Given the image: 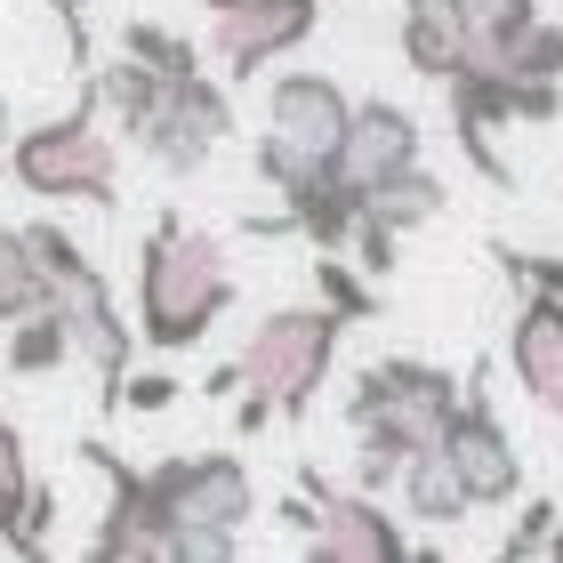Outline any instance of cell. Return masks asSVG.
<instances>
[{"instance_id":"23","label":"cell","mask_w":563,"mask_h":563,"mask_svg":"<svg viewBox=\"0 0 563 563\" xmlns=\"http://www.w3.org/2000/svg\"><path fill=\"white\" fill-rule=\"evenodd\" d=\"M555 523H563V507L531 499V507H523V523L507 531V548H499V555H540V548H555Z\"/></svg>"},{"instance_id":"25","label":"cell","mask_w":563,"mask_h":563,"mask_svg":"<svg viewBox=\"0 0 563 563\" xmlns=\"http://www.w3.org/2000/svg\"><path fill=\"white\" fill-rule=\"evenodd\" d=\"M507 274H523L531 290H563V258H516V250H499Z\"/></svg>"},{"instance_id":"18","label":"cell","mask_w":563,"mask_h":563,"mask_svg":"<svg viewBox=\"0 0 563 563\" xmlns=\"http://www.w3.org/2000/svg\"><path fill=\"white\" fill-rule=\"evenodd\" d=\"M33 467H24V443H16V427L0 419V540L33 555Z\"/></svg>"},{"instance_id":"3","label":"cell","mask_w":563,"mask_h":563,"mask_svg":"<svg viewBox=\"0 0 563 563\" xmlns=\"http://www.w3.org/2000/svg\"><path fill=\"white\" fill-rule=\"evenodd\" d=\"M339 339H346V314L330 298L266 314L250 330V346H242V411H234V427L258 434L266 419H306L314 395H322V378H330V363H339Z\"/></svg>"},{"instance_id":"22","label":"cell","mask_w":563,"mask_h":563,"mask_svg":"<svg viewBox=\"0 0 563 563\" xmlns=\"http://www.w3.org/2000/svg\"><path fill=\"white\" fill-rule=\"evenodd\" d=\"M314 290H322L330 306H339V314H346V322H363V314H371V306H378V298L363 290V282H354V274H346L339 258H330V250H322V258H314Z\"/></svg>"},{"instance_id":"12","label":"cell","mask_w":563,"mask_h":563,"mask_svg":"<svg viewBox=\"0 0 563 563\" xmlns=\"http://www.w3.org/2000/svg\"><path fill=\"white\" fill-rule=\"evenodd\" d=\"M451 467H459V483L475 492V507H507L523 492V451L507 443V427H499V411H492V395L467 378V395H459V419H451Z\"/></svg>"},{"instance_id":"15","label":"cell","mask_w":563,"mask_h":563,"mask_svg":"<svg viewBox=\"0 0 563 563\" xmlns=\"http://www.w3.org/2000/svg\"><path fill=\"white\" fill-rule=\"evenodd\" d=\"M65 354H81V339H73V322H65V306H33L24 322H9L0 363H9L16 378H41V371H57Z\"/></svg>"},{"instance_id":"6","label":"cell","mask_w":563,"mask_h":563,"mask_svg":"<svg viewBox=\"0 0 563 563\" xmlns=\"http://www.w3.org/2000/svg\"><path fill=\"white\" fill-rule=\"evenodd\" d=\"M459 395H467V387H451V371L411 363V354H387V363H371L363 378H354L346 419H354V427H387L395 443L419 459V451H443V443H451Z\"/></svg>"},{"instance_id":"28","label":"cell","mask_w":563,"mask_h":563,"mask_svg":"<svg viewBox=\"0 0 563 563\" xmlns=\"http://www.w3.org/2000/svg\"><path fill=\"white\" fill-rule=\"evenodd\" d=\"M548 555H563V523H555V548H548Z\"/></svg>"},{"instance_id":"4","label":"cell","mask_w":563,"mask_h":563,"mask_svg":"<svg viewBox=\"0 0 563 563\" xmlns=\"http://www.w3.org/2000/svg\"><path fill=\"white\" fill-rule=\"evenodd\" d=\"M9 177L41 201H89V210H113V186H121V153L113 137L97 130V113H57L41 130H24L9 145Z\"/></svg>"},{"instance_id":"9","label":"cell","mask_w":563,"mask_h":563,"mask_svg":"<svg viewBox=\"0 0 563 563\" xmlns=\"http://www.w3.org/2000/svg\"><path fill=\"white\" fill-rule=\"evenodd\" d=\"M201 24L225 81H258V65L290 57L322 24V0H201Z\"/></svg>"},{"instance_id":"17","label":"cell","mask_w":563,"mask_h":563,"mask_svg":"<svg viewBox=\"0 0 563 563\" xmlns=\"http://www.w3.org/2000/svg\"><path fill=\"white\" fill-rule=\"evenodd\" d=\"M33 306H57L48 298V266H41V250L24 225H0V330L24 322Z\"/></svg>"},{"instance_id":"11","label":"cell","mask_w":563,"mask_h":563,"mask_svg":"<svg viewBox=\"0 0 563 563\" xmlns=\"http://www.w3.org/2000/svg\"><path fill=\"white\" fill-rule=\"evenodd\" d=\"M169 516H177V555H186V531H242L258 516V483L234 451H201V459H162L153 467Z\"/></svg>"},{"instance_id":"10","label":"cell","mask_w":563,"mask_h":563,"mask_svg":"<svg viewBox=\"0 0 563 563\" xmlns=\"http://www.w3.org/2000/svg\"><path fill=\"white\" fill-rule=\"evenodd\" d=\"M89 451V467L113 483V507H106V523H97V540H89V555H106V563H177V516H169V499H162V483H153V467L137 475V467H121V459L106 451V443H81Z\"/></svg>"},{"instance_id":"13","label":"cell","mask_w":563,"mask_h":563,"mask_svg":"<svg viewBox=\"0 0 563 563\" xmlns=\"http://www.w3.org/2000/svg\"><path fill=\"white\" fill-rule=\"evenodd\" d=\"M507 363H516V387L563 427V290H531V298L516 306Z\"/></svg>"},{"instance_id":"1","label":"cell","mask_w":563,"mask_h":563,"mask_svg":"<svg viewBox=\"0 0 563 563\" xmlns=\"http://www.w3.org/2000/svg\"><path fill=\"white\" fill-rule=\"evenodd\" d=\"M97 97H106V113L130 130V145L153 153L169 177H194L218 153V137L234 130V106H225V89L210 73L169 81V73H153L145 57H130V48H121V65H106Z\"/></svg>"},{"instance_id":"19","label":"cell","mask_w":563,"mask_h":563,"mask_svg":"<svg viewBox=\"0 0 563 563\" xmlns=\"http://www.w3.org/2000/svg\"><path fill=\"white\" fill-rule=\"evenodd\" d=\"M371 210H378V218H387V225H395V234H402V225H427L434 210H443V177H427V169L411 162V169H395V177H387V186H378V194H371Z\"/></svg>"},{"instance_id":"21","label":"cell","mask_w":563,"mask_h":563,"mask_svg":"<svg viewBox=\"0 0 563 563\" xmlns=\"http://www.w3.org/2000/svg\"><path fill=\"white\" fill-rule=\"evenodd\" d=\"M507 73H531V81H563V24H531V33L507 48Z\"/></svg>"},{"instance_id":"16","label":"cell","mask_w":563,"mask_h":563,"mask_svg":"<svg viewBox=\"0 0 563 563\" xmlns=\"http://www.w3.org/2000/svg\"><path fill=\"white\" fill-rule=\"evenodd\" d=\"M402 507H411L419 523H459V516L475 507V492L459 483L451 451H419L411 467H402Z\"/></svg>"},{"instance_id":"24","label":"cell","mask_w":563,"mask_h":563,"mask_svg":"<svg viewBox=\"0 0 563 563\" xmlns=\"http://www.w3.org/2000/svg\"><path fill=\"white\" fill-rule=\"evenodd\" d=\"M121 402H137V411H169V402H177V378H169V371H145V378L121 387Z\"/></svg>"},{"instance_id":"26","label":"cell","mask_w":563,"mask_h":563,"mask_svg":"<svg viewBox=\"0 0 563 563\" xmlns=\"http://www.w3.org/2000/svg\"><path fill=\"white\" fill-rule=\"evenodd\" d=\"M48 9L65 16V33H73V48H81V9H73V0H48Z\"/></svg>"},{"instance_id":"2","label":"cell","mask_w":563,"mask_h":563,"mask_svg":"<svg viewBox=\"0 0 563 563\" xmlns=\"http://www.w3.org/2000/svg\"><path fill=\"white\" fill-rule=\"evenodd\" d=\"M234 306V266L225 242L201 234L186 218H162L137 258V339L162 354H186L194 339H210V322Z\"/></svg>"},{"instance_id":"27","label":"cell","mask_w":563,"mask_h":563,"mask_svg":"<svg viewBox=\"0 0 563 563\" xmlns=\"http://www.w3.org/2000/svg\"><path fill=\"white\" fill-rule=\"evenodd\" d=\"M0 153H9V97H0Z\"/></svg>"},{"instance_id":"8","label":"cell","mask_w":563,"mask_h":563,"mask_svg":"<svg viewBox=\"0 0 563 563\" xmlns=\"http://www.w3.org/2000/svg\"><path fill=\"white\" fill-rule=\"evenodd\" d=\"M24 234H33L41 266H48V298L65 306V322H73V339H81V354L113 378V402H121V363H130V330H121V314H113L106 274H97V266H89V250L73 242V234H57V225H24Z\"/></svg>"},{"instance_id":"5","label":"cell","mask_w":563,"mask_h":563,"mask_svg":"<svg viewBox=\"0 0 563 563\" xmlns=\"http://www.w3.org/2000/svg\"><path fill=\"white\" fill-rule=\"evenodd\" d=\"M354 130V97L330 73H282L266 89V137H258V169L274 186H290L306 169H330Z\"/></svg>"},{"instance_id":"14","label":"cell","mask_w":563,"mask_h":563,"mask_svg":"<svg viewBox=\"0 0 563 563\" xmlns=\"http://www.w3.org/2000/svg\"><path fill=\"white\" fill-rule=\"evenodd\" d=\"M411 162H419V121L402 113V106H387V97H363V106H354V130H346V145H339L346 186L378 194L395 169H411Z\"/></svg>"},{"instance_id":"20","label":"cell","mask_w":563,"mask_h":563,"mask_svg":"<svg viewBox=\"0 0 563 563\" xmlns=\"http://www.w3.org/2000/svg\"><path fill=\"white\" fill-rule=\"evenodd\" d=\"M121 48H130V57H145L153 73H169V81H194V73H201V57H194V41H177V33H162V24H121Z\"/></svg>"},{"instance_id":"7","label":"cell","mask_w":563,"mask_h":563,"mask_svg":"<svg viewBox=\"0 0 563 563\" xmlns=\"http://www.w3.org/2000/svg\"><path fill=\"white\" fill-rule=\"evenodd\" d=\"M298 483H306V499H282V523H298L322 563H402L411 555V540H402V523L378 507V492H363V483L339 492V483H322L314 467Z\"/></svg>"}]
</instances>
